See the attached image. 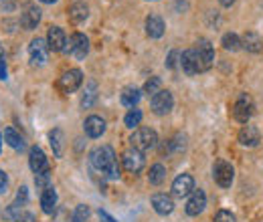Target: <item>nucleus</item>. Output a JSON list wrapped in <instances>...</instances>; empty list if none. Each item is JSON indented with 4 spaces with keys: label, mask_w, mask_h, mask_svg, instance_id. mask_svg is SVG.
I'll list each match as a JSON object with an SVG mask.
<instances>
[{
    "label": "nucleus",
    "mask_w": 263,
    "mask_h": 222,
    "mask_svg": "<svg viewBox=\"0 0 263 222\" xmlns=\"http://www.w3.org/2000/svg\"><path fill=\"white\" fill-rule=\"evenodd\" d=\"M89 159H91V166L101 172L103 176L107 178H120V168H118V159H116V152L111 146H101V148H96L91 154H89Z\"/></svg>",
    "instance_id": "f257e3e1"
},
{
    "label": "nucleus",
    "mask_w": 263,
    "mask_h": 222,
    "mask_svg": "<svg viewBox=\"0 0 263 222\" xmlns=\"http://www.w3.org/2000/svg\"><path fill=\"white\" fill-rule=\"evenodd\" d=\"M130 144L134 150H140V152H146V150H152L156 144H158V135L154 129L150 127H138L130 137Z\"/></svg>",
    "instance_id": "f03ea898"
},
{
    "label": "nucleus",
    "mask_w": 263,
    "mask_h": 222,
    "mask_svg": "<svg viewBox=\"0 0 263 222\" xmlns=\"http://www.w3.org/2000/svg\"><path fill=\"white\" fill-rule=\"evenodd\" d=\"M195 51V59H197V67H198V73L202 71H209L213 67V61H215V51H213V45L204 38H200L197 45L193 47Z\"/></svg>",
    "instance_id": "7ed1b4c3"
},
{
    "label": "nucleus",
    "mask_w": 263,
    "mask_h": 222,
    "mask_svg": "<svg viewBox=\"0 0 263 222\" xmlns=\"http://www.w3.org/2000/svg\"><path fill=\"white\" fill-rule=\"evenodd\" d=\"M67 53H71L75 59H85L87 53H89V41L85 34L81 32H75L71 38H69V45L65 47Z\"/></svg>",
    "instance_id": "20e7f679"
},
{
    "label": "nucleus",
    "mask_w": 263,
    "mask_h": 222,
    "mask_svg": "<svg viewBox=\"0 0 263 222\" xmlns=\"http://www.w3.org/2000/svg\"><path fill=\"white\" fill-rule=\"evenodd\" d=\"M81 83H83V73L79 69H69L59 79V89L63 93H73L81 87Z\"/></svg>",
    "instance_id": "39448f33"
},
{
    "label": "nucleus",
    "mask_w": 263,
    "mask_h": 222,
    "mask_svg": "<svg viewBox=\"0 0 263 222\" xmlns=\"http://www.w3.org/2000/svg\"><path fill=\"white\" fill-rule=\"evenodd\" d=\"M144 164H146V159H144V154H142L140 150H134V148H132V150H126V152L122 154V166H124V170L130 172V174L142 172Z\"/></svg>",
    "instance_id": "423d86ee"
},
{
    "label": "nucleus",
    "mask_w": 263,
    "mask_h": 222,
    "mask_svg": "<svg viewBox=\"0 0 263 222\" xmlns=\"http://www.w3.org/2000/svg\"><path fill=\"white\" fill-rule=\"evenodd\" d=\"M251 115H253V101H251V97L241 95L235 101V105H233V117L239 124H247Z\"/></svg>",
    "instance_id": "0eeeda50"
},
{
    "label": "nucleus",
    "mask_w": 263,
    "mask_h": 222,
    "mask_svg": "<svg viewBox=\"0 0 263 222\" xmlns=\"http://www.w3.org/2000/svg\"><path fill=\"white\" fill-rule=\"evenodd\" d=\"M233 176H235V170L229 162L225 159H219L215 164V182L221 186V188H229L233 184Z\"/></svg>",
    "instance_id": "6e6552de"
},
{
    "label": "nucleus",
    "mask_w": 263,
    "mask_h": 222,
    "mask_svg": "<svg viewBox=\"0 0 263 222\" xmlns=\"http://www.w3.org/2000/svg\"><path fill=\"white\" fill-rule=\"evenodd\" d=\"M174 105V99H172V93L170 91H158L156 95H152V109L156 115H166Z\"/></svg>",
    "instance_id": "1a4fd4ad"
},
{
    "label": "nucleus",
    "mask_w": 263,
    "mask_h": 222,
    "mask_svg": "<svg viewBox=\"0 0 263 222\" xmlns=\"http://www.w3.org/2000/svg\"><path fill=\"white\" fill-rule=\"evenodd\" d=\"M193 190H195V180H193L191 174H180V176L172 182V194H174L176 198H184V196L193 194Z\"/></svg>",
    "instance_id": "9d476101"
},
{
    "label": "nucleus",
    "mask_w": 263,
    "mask_h": 222,
    "mask_svg": "<svg viewBox=\"0 0 263 222\" xmlns=\"http://www.w3.org/2000/svg\"><path fill=\"white\" fill-rule=\"evenodd\" d=\"M29 55H31L33 65H45L49 59V45L43 38H34L29 47Z\"/></svg>",
    "instance_id": "9b49d317"
},
{
    "label": "nucleus",
    "mask_w": 263,
    "mask_h": 222,
    "mask_svg": "<svg viewBox=\"0 0 263 222\" xmlns=\"http://www.w3.org/2000/svg\"><path fill=\"white\" fill-rule=\"evenodd\" d=\"M47 45H49V51L53 53H59V51H65L67 47V36L63 29L59 27H51L47 32Z\"/></svg>",
    "instance_id": "f8f14e48"
},
{
    "label": "nucleus",
    "mask_w": 263,
    "mask_h": 222,
    "mask_svg": "<svg viewBox=\"0 0 263 222\" xmlns=\"http://www.w3.org/2000/svg\"><path fill=\"white\" fill-rule=\"evenodd\" d=\"M204 206H206V194L202 190H193L184 210H186L189 216H198V214L204 210Z\"/></svg>",
    "instance_id": "ddd939ff"
},
{
    "label": "nucleus",
    "mask_w": 263,
    "mask_h": 222,
    "mask_svg": "<svg viewBox=\"0 0 263 222\" xmlns=\"http://www.w3.org/2000/svg\"><path fill=\"white\" fill-rule=\"evenodd\" d=\"M29 166H31V170H33L34 174H41V172L49 170L47 156H45V152H43L39 146L31 148V152H29Z\"/></svg>",
    "instance_id": "4468645a"
},
{
    "label": "nucleus",
    "mask_w": 263,
    "mask_h": 222,
    "mask_svg": "<svg viewBox=\"0 0 263 222\" xmlns=\"http://www.w3.org/2000/svg\"><path fill=\"white\" fill-rule=\"evenodd\" d=\"M41 23V8H36L34 4H29L21 16V25L25 31H33L36 29V25Z\"/></svg>",
    "instance_id": "2eb2a0df"
},
{
    "label": "nucleus",
    "mask_w": 263,
    "mask_h": 222,
    "mask_svg": "<svg viewBox=\"0 0 263 222\" xmlns=\"http://www.w3.org/2000/svg\"><path fill=\"white\" fill-rule=\"evenodd\" d=\"M152 206H154V210L158 212V214H170L172 210H174V202H172V198L170 196H166V194H154L152 196Z\"/></svg>",
    "instance_id": "dca6fc26"
},
{
    "label": "nucleus",
    "mask_w": 263,
    "mask_h": 222,
    "mask_svg": "<svg viewBox=\"0 0 263 222\" xmlns=\"http://www.w3.org/2000/svg\"><path fill=\"white\" fill-rule=\"evenodd\" d=\"M87 14H89V8H87V4L81 2V0H77V2H73V4L69 6V21L75 23V25L83 23V21L87 18Z\"/></svg>",
    "instance_id": "f3484780"
},
{
    "label": "nucleus",
    "mask_w": 263,
    "mask_h": 222,
    "mask_svg": "<svg viewBox=\"0 0 263 222\" xmlns=\"http://www.w3.org/2000/svg\"><path fill=\"white\" fill-rule=\"evenodd\" d=\"M259 129L253 126H245L241 131H239V142L243 144V146H247V148H253V146H257L259 144Z\"/></svg>",
    "instance_id": "a211bd4d"
},
{
    "label": "nucleus",
    "mask_w": 263,
    "mask_h": 222,
    "mask_svg": "<svg viewBox=\"0 0 263 222\" xmlns=\"http://www.w3.org/2000/svg\"><path fill=\"white\" fill-rule=\"evenodd\" d=\"M85 133L89 135V137H99V135H103V131H105V122L99 117V115H91V117H87L85 119Z\"/></svg>",
    "instance_id": "6ab92c4d"
},
{
    "label": "nucleus",
    "mask_w": 263,
    "mask_h": 222,
    "mask_svg": "<svg viewBox=\"0 0 263 222\" xmlns=\"http://www.w3.org/2000/svg\"><path fill=\"white\" fill-rule=\"evenodd\" d=\"M146 32L152 38H160L164 34V21L160 16H156V14H150L146 18Z\"/></svg>",
    "instance_id": "aec40b11"
},
{
    "label": "nucleus",
    "mask_w": 263,
    "mask_h": 222,
    "mask_svg": "<svg viewBox=\"0 0 263 222\" xmlns=\"http://www.w3.org/2000/svg\"><path fill=\"white\" fill-rule=\"evenodd\" d=\"M41 206H43V212H45V214H53V212H55V206H57V192H55L53 186H49L47 190H43Z\"/></svg>",
    "instance_id": "412c9836"
},
{
    "label": "nucleus",
    "mask_w": 263,
    "mask_h": 222,
    "mask_svg": "<svg viewBox=\"0 0 263 222\" xmlns=\"http://www.w3.org/2000/svg\"><path fill=\"white\" fill-rule=\"evenodd\" d=\"M241 45L249 51V53H259L263 49V38L257 34V32L249 31L243 34V41H241Z\"/></svg>",
    "instance_id": "4be33fe9"
},
{
    "label": "nucleus",
    "mask_w": 263,
    "mask_h": 222,
    "mask_svg": "<svg viewBox=\"0 0 263 222\" xmlns=\"http://www.w3.org/2000/svg\"><path fill=\"white\" fill-rule=\"evenodd\" d=\"M49 139H51L53 154H55L57 158H61L63 152H65V135H63V131H61V129H53V131L49 133Z\"/></svg>",
    "instance_id": "5701e85b"
},
{
    "label": "nucleus",
    "mask_w": 263,
    "mask_h": 222,
    "mask_svg": "<svg viewBox=\"0 0 263 222\" xmlns=\"http://www.w3.org/2000/svg\"><path fill=\"white\" fill-rule=\"evenodd\" d=\"M180 65H182V71L186 75H197L198 73V67H197V59H195V51L189 49L180 55Z\"/></svg>",
    "instance_id": "b1692460"
},
{
    "label": "nucleus",
    "mask_w": 263,
    "mask_h": 222,
    "mask_svg": "<svg viewBox=\"0 0 263 222\" xmlns=\"http://www.w3.org/2000/svg\"><path fill=\"white\" fill-rule=\"evenodd\" d=\"M4 142L12 148V150H25V139L21 133H16L12 127H6L4 129Z\"/></svg>",
    "instance_id": "393cba45"
},
{
    "label": "nucleus",
    "mask_w": 263,
    "mask_h": 222,
    "mask_svg": "<svg viewBox=\"0 0 263 222\" xmlns=\"http://www.w3.org/2000/svg\"><path fill=\"white\" fill-rule=\"evenodd\" d=\"M148 180H150V184H152V186H160V184L166 180V168L164 166H162V164H154V166L150 168Z\"/></svg>",
    "instance_id": "a878e982"
},
{
    "label": "nucleus",
    "mask_w": 263,
    "mask_h": 222,
    "mask_svg": "<svg viewBox=\"0 0 263 222\" xmlns=\"http://www.w3.org/2000/svg\"><path fill=\"white\" fill-rule=\"evenodd\" d=\"M140 89H136V87H126L124 91H122V103L126 105V107H134V105H138V101H140Z\"/></svg>",
    "instance_id": "bb28decb"
},
{
    "label": "nucleus",
    "mask_w": 263,
    "mask_h": 222,
    "mask_svg": "<svg viewBox=\"0 0 263 222\" xmlns=\"http://www.w3.org/2000/svg\"><path fill=\"white\" fill-rule=\"evenodd\" d=\"M96 97H98V85L91 81L89 87H87V91H85V95L81 99V105H83V107H91L93 101H96Z\"/></svg>",
    "instance_id": "cd10ccee"
},
{
    "label": "nucleus",
    "mask_w": 263,
    "mask_h": 222,
    "mask_svg": "<svg viewBox=\"0 0 263 222\" xmlns=\"http://www.w3.org/2000/svg\"><path fill=\"white\" fill-rule=\"evenodd\" d=\"M140 122H142V111L140 109H130L128 115L124 117V124H126V127H130V129L140 126Z\"/></svg>",
    "instance_id": "c85d7f7f"
},
{
    "label": "nucleus",
    "mask_w": 263,
    "mask_h": 222,
    "mask_svg": "<svg viewBox=\"0 0 263 222\" xmlns=\"http://www.w3.org/2000/svg\"><path fill=\"white\" fill-rule=\"evenodd\" d=\"M223 47H225L227 51H237V49L241 47V38H239L235 32H227V34L223 36Z\"/></svg>",
    "instance_id": "c756f323"
},
{
    "label": "nucleus",
    "mask_w": 263,
    "mask_h": 222,
    "mask_svg": "<svg viewBox=\"0 0 263 222\" xmlns=\"http://www.w3.org/2000/svg\"><path fill=\"white\" fill-rule=\"evenodd\" d=\"M168 148H170L172 152H176V154L184 152V148H186V137H184L182 133H176V135H174V139L168 144Z\"/></svg>",
    "instance_id": "7c9ffc66"
},
{
    "label": "nucleus",
    "mask_w": 263,
    "mask_h": 222,
    "mask_svg": "<svg viewBox=\"0 0 263 222\" xmlns=\"http://www.w3.org/2000/svg\"><path fill=\"white\" fill-rule=\"evenodd\" d=\"M49 180H51V170H45L41 174H34V184L41 190H47L49 188Z\"/></svg>",
    "instance_id": "2f4dec72"
},
{
    "label": "nucleus",
    "mask_w": 263,
    "mask_h": 222,
    "mask_svg": "<svg viewBox=\"0 0 263 222\" xmlns=\"http://www.w3.org/2000/svg\"><path fill=\"white\" fill-rule=\"evenodd\" d=\"M87 216H89V208H87L85 204H79V206L75 208L73 216H71V222H85Z\"/></svg>",
    "instance_id": "473e14b6"
},
{
    "label": "nucleus",
    "mask_w": 263,
    "mask_h": 222,
    "mask_svg": "<svg viewBox=\"0 0 263 222\" xmlns=\"http://www.w3.org/2000/svg\"><path fill=\"white\" fill-rule=\"evenodd\" d=\"M158 91H160V79H158V77H150V79L146 81V85H144V93L156 95Z\"/></svg>",
    "instance_id": "72a5a7b5"
},
{
    "label": "nucleus",
    "mask_w": 263,
    "mask_h": 222,
    "mask_svg": "<svg viewBox=\"0 0 263 222\" xmlns=\"http://www.w3.org/2000/svg\"><path fill=\"white\" fill-rule=\"evenodd\" d=\"M21 206H23V204H18V202L10 204V206L4 210V218H8V220H10V218H16V216L21 214Z\"/></svg>",
    "instance_id": "f704fd0d"
},
{
    "label": "nucleus",
    "mask_w": 263,
    "mask_h": 222,
    "mask_svg": "<svg viewBox=\"0 0 263 222\" xmlns=\"http://www.w3.org/2000/svg\"><path fill=\"white\" fill-rule=\"evenodd\" d=\"M213 222H235V216L231 214L229 210H219V212L215 214Z\"/></svg>",
    "instance_id": "c9c22d12"
},
{
    "label": "nucleus",
    "mask_w": 263,
    "mask_h": 222,
    "mask_svg": "<svg viewBox=\"0 0 263 222\" xmlns=\"http://www.w3.org/2000/svg\"><path fill=\"white\" fill-rule=\"evenodd\" d=\"M29 200V190L23 186V188H18V192H16V202L18 204H25Z\"/></svg>",
    "instance_id": "e433bc0d"
},
{
    "label": "nucleus",
    "mask_w": 263,
    "mask_h": 222,
    "mask_svg": "<svg viewBox=\"0 0 263 222\" xmlns=\"http://www.w3.org/2000/svg\"><path fill=\"white\" fill-rule=\"evenodd\" d=\"M16 222H36V218H34L31 212H21L16 218H14Z\"/></svg>",
    "instance_id": "4c0bfd02"
},
{
    "label": "nucleus",
    "mask_w": 263,
    "mask_h": 222,
    "mask_svg": "<svg viewBox=\"0 0 263 222\" xmlns=\"http://www.w3.org/2000/svg\"><path fill=\"white\" fill-rule=\"evenodd\" d=\"M6 188H8V176L0 170V194H4L6 192Z\"/></svg>",
    "instance_id": "58836bf2"
},
{
    "label": "nucleus",
    "mask_w": 263,
    "mask_h": 222,
    "mask_svg": "<svg viewBox=\"0 0 263 222\" xmlns=\"http://www.w3.org/2000/svg\"><path fill=\"white\" fill-rule=\"evenodd\" d=\"M176 55H178L176 51H172V53L168 55V63H166V67H168V69H174V67H176Z\"/></svg>",
    "instance_id": "ea45409f"
},
{
    "label": "nucleus",
    "mask_w": 263,
    "mask_h": 222,
    "mask_svg": "<svg viewBox=\"0 0 263 222\" xmlns=\"http://www.w3.org/2000/svg\"><path fill=\"white\" fill-rule=\"evenodd\" d=\"M98 214H99V218H101V222H116V218L109 216L105 210H98Z\"/></svg>",
    "instance_id": "a19ab883"
},
{
    "label": "nucleus",
    "mask_w": 263,
    "mask_h": 222,
    "mask_svg": "<svg viewBox=\"0 0 263 222\" xmlns=\"http://www.w3.org/2000/svg\"><path fill=\"white\" fill-rule=\"evenodd\" d=\"M0 79L2 81L6 79V63H4V59H0Z\"/></svg>",
    "instance_id": "79ce46f5"
},
{
    "label": "nucleus",
    "mask_w": 263,
    "mask_h": 222,
    "mask_svg": "<svg viewBox=\"0 0 263 222\" xmlns=\"http://www.w3.org/2000/svg\"><path fill=\"white\" fill-rule=\"evenodd\" d=\"M223 6H231V4H235V0H219Z\"/></svg>",
    "instance_id": "37998d69"
},
{
    "label": "nucleus",
    "mask_w": 263,
    "mask_h": 222,
    "mask_svg": "<svg viewBox=\"0 0 263 222\" xmlns=\"http://www.w3.org/2000/svg\"><path fill=\"white\" fill-rule=\"evenodd\" d=\"M0 59H4V49H2V45H0Z\"/></svg>",
    "instance_id": "c03bdc74"
},
{
    "label": "nucleus",
    "mask_w": 263,
    "mask_h": 222,
    "mask_svg": "<svg viewBox=\"0 0 263 222\" xmlns=\"http://www.w3.org/2000/svg\"><path fill=\"white\" fill-rule=\"evenodd\" d=\"M41 2H45V4H53V2H57V0H41Z\"/></svg>",
    "instance_id": "a18cd8bd"
},
{
    "label": "nucleus",
    "mask_w": 263,
    "mask_h": 222,
    "mask_svg": "<svg viewBox=\"0 0 263 222\" xmlns=\"http://www.w3.org/2000/svg\"><path fill=\"white\" fill-rule=\"evenodd\" d=\"M0 142H2V135H0Z\"/></svg>",
    "instance_id": "49530a36"
}]
</instances>
